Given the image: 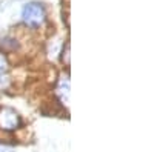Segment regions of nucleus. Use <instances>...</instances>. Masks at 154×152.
<instances>
[{"label": "nucleus", "instance_id": "nucleus-1", "mask_svg": "<svg viewBox=\"0 0 154 152\" xmlns=\"http://www.w3.org/2000/svg\"><path fill=\"white\" fill-rule=\"evenodd\" d=\"M23 22L31 28H37L45 22V9L40 3H28L22 11Z\"/></svg>", "mask_w": 154, "mask_h": 152}, {"label": "nucleus", "instance_id": "nucleus-2", "mask_svg": "<svg viewBox=\"0 0 154 152\" xmlns=\"http://www.w3.org/2000/svg\"><path fill=\"white\" fill-rule=\"evenodd\" d=\"M20 124L19 115L16 111H12L9 108H3L0 111V128L5 131H12Z\"/></svg>", "mask_w": 154, "mask_h": 152}, {"label": "nucleus", "instance_id": "nucleus-3", "mask_svg": "<svg viewBox=\"0 0 154 152\" xmlns=\"http://www.w3.org/2000/svg\"><path fill=\"white\" fill-rule=\"evenodd\" d=\"M57 95L63 105H68V100H69V80H68V77H62L59 88H57Z\"/></svg>", "mask_w": 154, "mask_h": 152}, {"label": "nucleus", "instance_id": "nucleus-4", "mask_svg": "<svg viewBox=\"0 0 154 152\" xmlns=\"http://www.w3.org/2000/svg\"><path fill=\"white\" fill-rule=\"evenodd\" d=\"M8 86H9V77L6 75V72L5 74H0V91L6 89Z\"/></svg>", "mask_w": 154, "mask_h": 152}, {"label": "nucleus", "instance_id": "nucleus-5", "mask_svg": "<svg viewBox=\"0 0 154 152\" xmlns=\"http://www.w3.org/2000/svg\"><path fill=\"white\" fill-rule=\"evenodd\" d=\"M6 69H8V61L3 54H0V74H5Z\"/></svg>", "mask_w": 154, "mask_h": 152}]
</instances>
